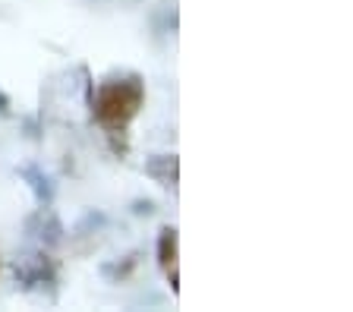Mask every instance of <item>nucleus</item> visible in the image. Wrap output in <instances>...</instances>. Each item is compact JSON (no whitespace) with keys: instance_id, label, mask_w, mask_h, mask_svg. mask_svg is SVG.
<instances>
[{"instance_id":"nucleus-1","label":"nucleus","mask_w":353,"mask_h":312,"mask_svg":"<svg viewBox=\"0 0 353 312\" xmlns=\"http://www.w3.org/2000/svg\"><path fill=\"white\" fill-rule=\"evenodd\" d=\"M142 89L139 76H126V79H104L95 92H92V111H95L98 123H101L108 133H120L126 129L136 114L142 107Z\"/></svg>"},{"instance_id":"nucleus-2","label":"nucleus","mask_w":353,"mask_h":312,"mask_svg":"<svg viewBox=\"0 0 353 312\" xmlns=\"http://www.w3.org/2000/svg\"><path fill=\"white\" fill-rule=\"evenodd\" d=\"M158 256H161L164 271L170 275V284L176 287V231L174 227H164L161 240H158Z\"/></svg>"},{"instance_id":"nucleus-3","label":"nucleus","mask_w":353,"mask_h":312,"mask_svg":"<svg viewBox=\"0 0 353 312\" xmlns=\"http://www.w3.org/2000/svg\"><path fill=\"white\" fill-rule=\"evenodd\" d=\"M145 174L154 177L161 186H174L176 183V158L174 155H154L145 164Z\"/></svg>"},{"instance_id":"nucleus-4","label":"nucleus","mask_w":353,"mask_h":312,"mask_svg":"<svg viewBox=\"0 0 353 312\" xmlns=\"http://www.w3.org/2000/svg\"><path fill=\"white\" fill-rule=\"evenodd\" d=\"M22 177L29 180L32 193H35V199L41 202V205H48V202H51V196H54V186H51V180L44 177V174H38V171H22Z\"/></svg>"},{"instance_id":"nucleus-5","label":"nucleus","mask_w":353,"mask_h":312,"mask_svg":"<svg viewBox=\"0 0 353 312\" xmlns=\"http://www.w3.org/2000/svg\"><path fill=\"white\" fill-rule=\"evenodd\" d=\"M3 111H7V98L0 95V114H3Z\"/></svg>"}]
</instances>
